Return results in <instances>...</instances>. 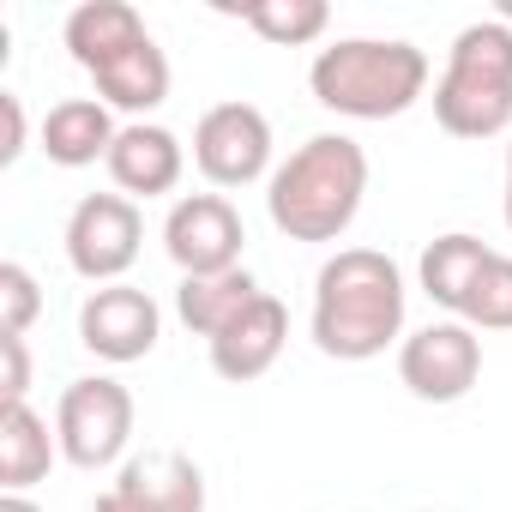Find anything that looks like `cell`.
<instances>
[{
    "label": "cell",
    "mask_w": 512,
    "mask_h": 512,
    "mask_svg": "<svg viewBox=\"0 0 512 512\" xmlns=\"http://www.w3.org/2000/svg\"><path fill=\"white\" fill-rule=\"evenodd\" d=\"M67 266L85 284H121L139 260V241H145V217L127 193H85L67 217Z\"/></svg>",
    "instance_id": "obj_6"
},
{
    "label": "cell",
    "mask_w": 512,
    "mask_h": 512,
    "mask_svg": "<svg viewBox=\"0 0 512 512\" xmlns=\"http://www.w3.org/2000/svg\"><path fill=\"white\" fill-rule=\"evenodd\" d=\"M368 199V151L350 133L302 139L266 181V211L290 241H338Z\"/></svg>",
    "instance_id": "obj_2"
},
{
    "label": "cell",
    "mask_w": 512,
    "mask_h": 512,
    "mask_svg": "<svg viewBox=\"0 0 512 512\" xmlns=\"http://www.w3.org/2000/svg\"><path fill=\"white\" fill-rule=\"evenodd\" d=\"M67 55L85 67V73H97L103 61H115V55H127L133 43H145L151 31H145V19H139V7H127V0H85V7H73L67 13Z\"/></svg>",
    "instance_id": "obj_16"
},
{
    "label": "cell",
    "mask_w": 512,
    "mask_h": 512,
    "mask_svg": "<svg viewBox=\"0 0 512 512\" xmlns=\"http://www.w3.org/2000/svg\"><path fill=\"white\" fill-rule=\"evenodd\" d=\"M55 458H61V440L31 404H0V488L7 494L37 488L55 470Z\"/></svg>",
    "instance_id": "obj_17"
},
{
    "label": "cell",
    "mask_w": 512,
    "mask_h": 512,
    "mask_svg": "<svg viewBox=\"0 0 512 512\" xmlns=\"http://www.w3.org/2000/svg\"><path fill=\"white\" fill-rule=\"evenodd\" d=\"M193 163L211 187L235 193L272 169V121L260 103H211L193 127Z\"/></svg>",
    "instance_id": "obj_7"
},
{
    "label": "cell",
    "mask_w": 512,
    "mask_h": 512,
    "mask_svg": "<svg viewBox=\"0 0 512 512\" xmlns=\"http://www.w3.org/2000/svg\"><path fill=\"white\" fill-rule=\"evenodd\" d=\"M163 338V308L139 290V284H103L79 302V344L97 362H145Z\"/></svg>",
    "instance_id": "obj_10"
},
{
    "label": "cell",
    "mask_w": 512,
    "mask_h": 512,
    "mask_svg": "<svg viewBox=\"0 0 512 512\" xmlns=\"http://www.w3.org/2000/svg\"><path fill=\"white\" fill-rule=\"evenodd\" d=\"M37 314H43L37 278L19 260H7V266H0V338H25L37 326Z\"/></svg>",
    "instance_id": "obj_22"
},
{
    "label": "cell",
    "mask_w": 512,
    "mask_h": 512,
    "mask_svg": "<svg viewBox=\"0 0 512 512\" xmlns=\"http://www.w3.org/2000/svg\"><path fill=\"white\" fill-rule=\"evenodd\" d=\"M0 512H43L31 494H0Z\"/></svg>",
    "instance_id": "obj_25"
},
{
    "label": "cell",
    "mask_w": 512,
    "mask_h": 512,
    "mask_svg": "<svg viewBox=\"0 0 512 512\" xmlns=\"http://www.w3.org/2000/svg\"><path fill=\"white\" fill-rule=\"evenodd\" d=\"M266 290H260V278H253L247 266H235V272H211V278H181V290H175V314H181V326L193 332V338H217L247 302H260Z\"/></svg>",
    "instance_id": "obj_19"
},
{
    "label": "cell",
    "mask_w": 512,
    "mask_h": 512,
    "mask_svg": "<svg viewBox=\"0 0 512 512\" xmlns=\"http://www.w3.org/2000/svg\"><path fill=\"white\" fill-rule=\"evenodd\" d=\"M241 211L223 193H187L169 205L163 217V247L181 278H211V272H235L241 266Z\"/></svg>",
    "instance_id": "obj_9"
},
{
    "label": "cell",
    "mask_w": 512,
    "mask_h": 512,
    "mask_svg": "<svg viewBox=\"0 0 512 512\" xmlns=\"http://www.w3.org/2000/svg\"><path fill=\"white\" fill-rule=\"evenodd\" d=\"M0 115H7V145H0V169H13L25 157V103L19 91H0Z\"/></svg>",
    "instance_id": "obj_24"
},
{
    "label": "cell",
    "mask_w": 512,
    "mask_h": 512,
    "mask_svg": "<svg viewBox=\"0 0 512 512\" xmlns=\"http://www.w3.org/2000/svg\"><path fill=\"white\" fill-rule=\"evenodd\" d=\"M458 320L470 332H512V260H506V253L488 260V272L476 278V290H470Z\"/></svg>",
    "instance_id": "obj_21"
},
{
    "label": "cell",
    "mask_w": 512,
    "mask_h": 512,
    "mask_svg": "<svg viewBox=\"0 0 512 512\" xmlns=\"http://www.w3.org/2000/svg\"><path fill=\"white\" fill-rule=\"evenodd\" d=\"M284 344H290V308L278 296H260V302H247L211 338V368H217V380L247 386V380L272 374V362L284 356Z\"/></svg>",
    "instance_id": "obj_12"
},
{
    "label": "cell",
    "mask_w": 512,
    "mask_h": 512,
    "mask_svg": "<svg viewBox=\"0 0 512 512\" xmlns=\"http://www.w3.org/2000/svg\"><path fill=\"white\" fill-rule=\"evenodd\" d=\"M404 272L380 247H338L314 278V344L332 362H374L404 338Z\"/></svg>",
    "instance_id": "obj_1"
},
{
    "label": "cell",
    "mask_w": 512,
    "mask_h": 512,
    "mask_svg": "<svg viewBox=\"0 0 512 512\" xmlns=\"http://www.w3.org/2000/svg\"><path fill=\"white\" fill-rule=\"evenodd\" d=\"M488 260H494V247H488L482 235L452 229V235H434V241L422 247L416 278H422L428 302H434V308H446V314L458 320V314H464V302H470V290H476V278L488 272Z\"/></svg>",
    "instance_id": "obj_15"
},
{
    "label": "cell",
    "mask_w": 512,
    "mask_h": 512,
    "mask_svg": "<svg viewBox=\"0 0 512 512\" xmlns=\"http://www.w3.org/2000/svg\"><path fill=\"white\" fill-rule=\"evenodd\" d=\"M115 115L103 97H61L49 115H43V151L49 163L61 169H91L97 157L109 163V145H115Z\"/></svg>",
    "instance_id": "obj_14"
},
{
    "label": "cell",
    "mask_w": 512,
    "mask_h": 512,
    "mask_svg": "<svg viewBox=\"0 0 512 512\" xmlns=\"http://www.w3.org/2000/svg\"><path fill=\"white\" fill-rule=\"evenodd\" d=\"M97 512H205V470L175 446L133 452L109 494H97Z\"/></svg>",
    "instance_id": "obj_11"
},
{
    "label": "cell",
    "mask_w": 512,
    "mask_h": 512,
    "mask_svg": "<svg viewBox=\"0 0 512 512\" xmlns=\"http://www.w3.org/2000/svg\"><path fill=\"white\" fill-rule=\"evenodd\" d=\"M0 356H7V386H0V398H7V404H25V392H31V356H25V338H0Z\"/></svg>",
    "instance_id": "obj_23"
},
{
    "label": "cell",
    "mask_w": 512,
    "mask_h": 512,
    "mask_svg": "<svg viewBox=\"0 0 512 512\" xmlns=\"http://www.w3.org/2000/svg\"><path fill=\"white\" fill-rule=\"evenodd\" d=\"M223 13H235L253 37H266L272 49H308L332 25L326 0H253V7H223Z\"/></svg>",
    "instance_id": "obj_20"
},
{
    "label": "cell",
    "mask_w": 512,
    "mask_h": 512,
    "mask_svg": "<svg viewBox=\"0 0 512 512\" xmlns=\"http://www.w3.org/2000/svg\"><path fill=\"white\" fill-rule=\"evenodd\" d=\"M398 380L422 404H458L482 380V338L464 320H434L398 344Z\"/></svg>",
    "instance_id": "obj_8"
},
{
    "label": "cell",
    "mask_w": 512,
    "mask_h": 512,
    "mask_svg": "<svg viewBox=\"0 0 512 512\" xmlns=\"http://www.w3.org/2000/svg\"><path fill=\"white\" fill-rule=\"evenodd\" d=\"M91 79H97V97L109 109H127V115H151V109L169 103V55L157 49V37H145L127 55L103 61Z\"/></svg>",
    "instance_id": "obj_18"
},
{
    "label": "cell",
    "mask_w": 512,
    "mask_h": 512,
    "mask_svg": "<svg viewBox=\"0 0 512 512\" xmlns=\"http://www.w3.org/2000/svg\"><path fill=\"white\" fill-rule=\"evenodd\" d=\"M506 229H512V145H506Z\"/></svg>",
    "instance_id": "obj_26"
},
{
    "label": "cell",
    "mask_w": 512,
    "mask_h": 512,
    "mask_svg": "<svg viewBox=\"0 0 512 512\" xmlns=\"http://www.w3.org/2000/svg\"><path fill=\"white\" fill-rule=\"evenodd\" d=\"M133 392L115 380V374H85L61 392L55 404V440H61V458L73 470H109L121 464L127 440H133Z\"/></svg>",
    "instance_id": "obj_5"
},
{
    "label": "cell",
    "mask_w": 512,
    "mask_h": 512,
    "mask_svg": "<svg viewBox=\"0 0 512 512\" xmlns=\"http://www.w3.org/2000/svg\"><path fill=\"white\" fill-rule=\"evenodd\" d=\"M308 91L350 121H398L428 97V55L404 37H338L314 55Z\"/></svg>",
    "instance_id": "obj_3"
},
{
    "label": "cell",
    "mask_w": 512,
    "mask_h": 512,
    "mask_svg": "<svg viewBox=\"0 0 512 512\" xmlns=\"http://www.w3.org/2000/svg\"><path fill=\"white\" fill-rule=\"evenodd\" d=\"M109 181L127 193V199H163L181 187V169H187V145L157 127V121H127L109 145Z\"/></svg>",
    "instance_id": "obj_13"
},
{
    "label": "cell",
    "mask_w": 512,
    "mask_h": 512,
    "mask_svg": "<svg viewBox=\"0 0 512 512\" xmlns=\"http://www.w3.org/2000/svg\"><path fill=\"white\" fill-rule=\"evenodd\" d=\"M434 121L452 139H500L512 127V25L476 19L452 37L434 79Z\"/></svg>",
    "instance_id": "obj_4"
}]
</instances>
